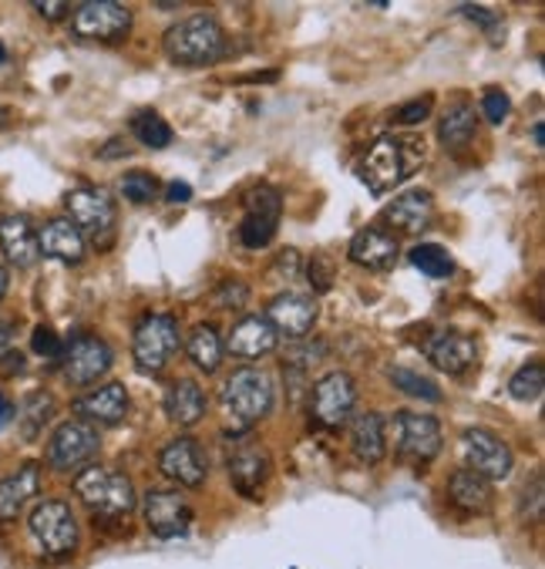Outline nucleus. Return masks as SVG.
I'll list each match as a JSON object with an SVG mask.
<instances>
[{
    "label": "nucleus",
    "mask_w": 545,
    "mask_h": 569,
    "mask_svg": "<svg viewBox=\"0 0 545 569\" xmlns=\"http://www.w3.org/2000/svg\"><path fill=\"white\" fill-rule=\"evenodd\" d=\"M427 116H431V98L424 94V98H417V101L401 104V108L394 111V122H397V126H421Z\"/></svg>",
    "instance_id": "40"
},
{
    "label": "nucleus",
    "mask_w": 545,
    "mask_h": 569,
    "mask_svg": "<svg viewBox=\"0 0 545 569\" xmlns=\"http://www.w3.org/2000/svg\"><path fill=\"white\" fill-rule=\"evenodd\" d=\"M273 476V462H270V451L263 445H240L230 455V482L236 486L240 496L246 499H260L263 486Z\"/></svg>",
    "instance_id": "18"
},
{
    "label": "nucleus",
    "mask_w": 545,
    "mask_h": 569,
    "mask_svg": "<svg viewBox=\"0 0 545 569\" xmlns=\"http://www.w3.org/2000/svg\"><path fill=\"white\" fill-rule=\"evenodd\" d=\"M431 216H434V196L427 189H407L384 209V219L407 237H417L421 230H427Z\"/></svg>",
    "instance_id": "24"
},
{
    "label": "nucleus",
    "mask_w": 545,
    "mask_h": 569,
    "mask_svg": "<svg viewBox=\"0 0 545 569\" xmlns=\"http://www.w3.org/2000/svg\"><path fill=\"white\" fill-rule=\"evenodd\" d=\"M8 61V51H4V44H0V64H4Z\"/></svg>",
    "instance_id": "51"
},
{
    "label": "nucleus",
    "mask_w": 545,
    "mask_h": 569,
    "mask_svg": "<svg viewBox=\"0 0 545 569\" xmlns=\"http://www.w3.org/2000/svg\"><path fill=\"white\" fill-rule=\"evenodd\" d=\"M61 368H64V378L71 385H78V388L94 385L101 375H108V368H112V348H108L104 340L94 333H81L64 348Z\"/></svg>",
    "instance_id": "15"
},
{
    "label": "nucleus",
    "mask_w": 545,
    "mask_h": 569,
    "mask_svg": "<svg viewBox=\"0 0 545 569\" xmlns=\"http://www.w3.org/2000/svg\"><path fill=\"white\" fill-rule=\"evenodd\" d=\"M11 418H14V405H11V401H8L4 395H0V428H4V425H8Z\"/></svg>",
    "instance_id": "47"
},
{
    "label": "nucleus",
    "mask_w": 545,
    "mask_h": 569,
    "mask_svg": "<svg viewBox=\"0 0 545 569\" xmlns=\"http://www.w3.org/2000/svg\"><path fill=\"white\" fill-rule=\"evenodd\" d=\"M74 496L101 519H122L132 516L139 506L135 486L129 476L108 469V466H88L74 476Z\"/></svg>",
    "instance_id": "4"
},
{
    "label": "nucleus",
    "mask_w": 545,
    "mask_h": 569,
    "mask_svg": "<svg viewBox=\"0 0 545 569\" xmlns=\"http://www.w3.org/2000/svg\"><path fill=\"white\" fill-rule=\"evenodd\" d=\"M41 489V466L38 462H28L21 466L14 476H8L0 482V519H14Z\"/></svg>",
    "instance_id": "28"
},
{
    "label": "nucleus",
    "mask_w": 545,
    "mask_h": 569,
    "mask_svg": "<svg viewBox=\"0 0 545 569\" xmlns=\"http://www.w3.org/2000/svg\"><path fill=\"white\" fill-rule=\"evenodd\" d=\"M8 287H11V280H8V270H4V267H0V300H4Z\"/></svg>",
    "instance_id": "49"
},
{
    "label": "nucleus",
    "mask_w": 545,
    "mask_h": 569,
    "mask_svg": "<svg viewBox=\"0 0 545 569\" xmlns=\"http://www.w3.org/2000/svg\"><path fill=\"white\" fill-rule=\"evenodd\" d=\"M119 156H122V142H108L101 152V159H119Z\"/></svg>",
    "instance_id": "48"
},
{
    "label": "nucleus",
    "mask_w": 545,
    "mask_h": 569,
    "mask_svg": "<svg viewBox=\"0 0 545 569\" xmlns=\"http://www.w3.org/2000/svg\"><path fill=\"white\" fill-rule=\"evenodd\" d=\"M54 395L51 391H31L28 398H24V405H21V435L28 438V441H34L41 431H44V425L54 418Z\"/></svg>",
    "instance_id": "32"
},
{
    "label": "nucleus",
    "mask_w": 545,
    "mask_h": 569,
    "mask_svg": "<svg viewBox=\"0 0 545 569\" xmlns=\"http://www.w3.org/2000/svg\"><path fill=\"white\" fill-rule=\"evenodd\" d=\"M74 415L84 418L88 425H108V428L122 425L125 415H129V391H125V385L112 381V385H101V388L81 395L74 401Z\"/></svg>",
    "instance_id": "19"
},
{
    "label": "nucleus",
    "mask_w": 545,
    "mask_h": 569,
    "mask_svg": "<svg viewBox=\"0 0 545 569\" xmlns=\"http://www.w3.org/2000/svg\"><path fill=\"white\" fill-rule=\"evenodd\" d=\"M417 162H424V146L417 139H397V136H381L361 159L357 176L367 186V192L384 196L394 186H401Z\"/></svg>",
    "instance_id": "1"
},
{
    "label": "nucleus",
    "mask_w": 545,
    "mask_h": 569,
    "mask_svg": "<svg viewBox=\"0 0 545 569\" xmlns=\"http://www.w3.org/2000/svg\"><path fill=\"white\" fill-rule=\"evenodd\" d=\"M351 448L361 462L377 466L387 451V421L377 411H364L351 425Z\"/></svg>",
    "instance_id": "26"
},
{
    "label": "nucleus",
    "mask_w": 545,
    "mask_h": 569,
    "mask_svg": "<svg viewBox=\"0 0 545 569\" xmlns=\"http://www.w3.org/2000/svg\"><path fill=\"white\" fill-rule=\"evenodd\" d=\"M394 448L407 462H431L442 451V425L431 415L397 411L394 418Z\"/></svg>",
    "instance_id": "10"
},
{
    "label": "nucleus",
    "mask_w": 545,
    "mask_h": 569,
    "mask_svg": "<svg viewBox=\"0 0 545 569\" xmlns=\"http://www.w3.org/2000/svg\"><path fill=\"white\" fill-rule=\"evenodd\" d=\"M532 139H535V146L542 149V126H535V129H532Z\"/></svg>",
    "instance_id": "50"
},
{
    "label": "nucleus",
    "mask_w": 545,
    "mask_h": 569,
    "mask_svg": "<svg viewBox=\"0 0 545 569\" xmlns=\"http://www.w3.org/2000/svg\"><path fill=\"white\" fill-rule=\"evenodd\" d=\"M182 345L179 333V320L172 313H145L135 327V340H132V355L139 371L145 375H159Z\"/></svg>",
    "instance_id": "5"
},
{
    "label": "nucleus",
    "mask_w": 545,
    "mask_h": 569,
    "mask_svg": "<svg viewBox=\"0 0 545 569\" xmlns=\"http://www.w3.org/2000/svg\"><path fill=\"white\" fill-rule=\"evenodd\" d=\"M475 132H478V116H475V108H472V104H455V108H448V111H445V119H442V126H438V139H442V146L452 149V152L468 149V142L475 139Z\"/></svg>",
    "instance_id": "31"
},
{
    "label": "nucleus",
    "mask_w": 545,
    "mask_h": 569,
    "mask_svg": "<svg viewBox=\"0 0 545 569\" xmlns=\"http://www.w3.org/2000/svg\"><path fill=\"white\" fill-rule=\"evenodd\" d=\"M38 247L44 257L61 260L68 267H78L84 260V237L78 233V226L68 216L48 219L41 230H38Z\"/></svg>",
    "instance_id": "23"
},
{
    "label": "nucleus",
    "mask_w": 545,
    "mask_h": 569,
    "mask_svg": "<svg viewBox=\"0 0 545 569\" xmlns=\"http://www.w3.org/2000/svg\"><path fill=\"white\" fill-rule=\"evenodd\" d=\"M276 345H280V333L273 330V323L266 317H256V313H246L243 320H236L230 330V340H226V348L236 358H250V361L273 355Z\"/></svg>",
    "instance_id": "20"
},
{
    "label": "nucleus",
    "mask_w": 545,
    "mask_h": 569,
    "mask_svg": "<svg viewBox=\"0 0 545 569\" xmlns=\"http://www.w3.org/2000/svg\"><path fill=\"white\" fill-rule=\"evenodd\" d=\"M246 297H250V290L243 283H223V290H220V303L223 307H243Z\"/></svg>",
    "instance_id": "42"
},
{
    "label": "nucleus",
    "mask_w": 545,
    "mask_h": 569,
    "mask_svg": "<svg viewBox=\"0 0 545 569\" xmlns=\"http://www.w3.org/2000/svg\"><path fill=\"white\" fill-rule=\"evenodd\" d=\"M448 496L458 509L465 512H488L492 502H495V492H492V482L482 479L478 472L472 469H458L448 482Z\"/></svg>",
    "instance_id": "29"
},
{
    "label": "nucleus",
    "mask_w": 545,
    "mask_h": 569,
    "mask_svg": "<svg viewBox=\"0 0 545 569\" xmlns=\"http://www.w3.org/2000/svg\"><path fill=\"white\" fill-rule=\"evenodd\" d=\"M101 448L98 428L88 421H64L48 441V466L58 472H71L88 466Z\"/></svg>",
    "instance_id": "11"
},
{
    "label": "nucleus",
    "mask_w": 545,
    "mask_h": 569,
    "mask_svg": "<svg viewBox=\"0 0 545 569\" xmlns=\"http://www.w3.org/2000/svg\"><path fill=\"white\" fill-rule=\"evenodd\" d=\"M542 391H545V371L535 361L518 368L515 378L508 381V395L518 398V401H535V398H542Z\"/></svg>",
    "instance_id": "36"
},
{
    "label": "nucleus",
    "mask_w": 545,
    "mask_h": 569,
    "mask_svg": "<svg viewBox=\"0 0 545 569\" xmlns=\"http://www.w3.org/2000/svg\"><path fill=\"white\" fill-rule=\"evenodd\" d=\"M11 340H14V323L11 320H0V355L11 348Z\"/></svg>",
    "instance_id": "46"
},
{
    "label": "nucleus",
    "mask_w": 545,
    "mask_h": 569,
    "mask_svg": "<svg viewBox=\"0 0 545 569\" xmlns=\"http://www.w3.org/2000/svg\"><path fill=\"white\" fill-rule=\"evenodd\" d=\"M28 529L48 556H71L78 549V519L61 499L38 502L28 516Z\"/></svg>",
    "instance_id": "7"
},
{
    "label": "nucleus",
    "mask_w": 545,
    "mask_h": 569,
    "mask_svg": "<svg viewBox=\"0 0 545 569\" xmlns=\"http://www.w3.org/2000/svg\"><path fill=\"white\" fill-rule=\"evenodd\" d=\"M165 199H169V202H189V199H192V186L182 182V179H172V182L165 186Z\"/></svg>",
    "instance_id": "44"
},
{
    "label": "nucleus",
    "mask_w": 545,
    "mask_h": 569,
    "mask_svg": "<svg viewBox=\"0 0 545 569\" xmlns=\"http://www.w3.org/2000/svg\"><path fill=\"white\" fill-rule=\"evenodd\" d=\"M205 408H209V398H205V391L192 378L175 381L169 388V395H165V415L179 428H192L195 421H202Z\"/></svg>",
    "instance_id": "27"
},
{
    "label": "nucleus",
    "mask_w": 545,
    "mask_h": 569,
    "mask_svg": "<svg viewBox=\"0 0 545 569\" xmlns=\"http://www.w3.org/2000/svg\"><path fill=\"white\" fill-rule=\"evenodd\" d=\"M407 260L414 263V270H421L424 277H434V280H442V277H452V273H455L452 253H448L445 247H438V243H421V247H414Z\"/></svg>",
    "instance_id": "33"
},
{
    "label": "nucleus",
    "mask_w": 545,
    "mask_h": 569,
    "mask_svg": "<svg viewBox=\"0 0 545 569\" xmlns=\"http://www.w3.org/2000/svg\"><path fill=\"white\" fill-rule=\"evenodd\" d=\"M357 405V385L347 371L323 375L310 391V418L323 428H344Z\"/></svg>",
    "instance_id": "9"
},
{
    "label": "nucleus",
    "mask_w": 545,
    "mask_h": 569,
    "mask_svg": "<svg viewBox=\"0 0 545 569\" xmlns=\"http://www.w3.org/2000/svg\"><path fill=\"white\" fill-rule=\"evenodd\" d=\"M31 348H34V355H41V358H48V361H54V358H61L64 355V345H61V337L51 330V327H34V337H31Z\"/></svg>",
    "instance_id": "38"
},
{
    "label": "nucleus",
    "mask_w": 545,
    "mask_h": 569,
    "mask_svg": "<svg viewBox=\"0 0 545 569\" xmlns=\"http://www.w3.org/2000/svg\"><path fill=\"white\" fill-rule=\"evenodd\" d=\"M424 355L434 368L445 371V375H465L478 361L475 337H468L462 330H434L424 345Z\"/></svg>",
    "instance_id": "16"
},
{
    "label": "nucleus",
    "mask_w": 545,
    "mask_h": 569,
    "mask_svg": "<svg viewBox=\"0 0 545 569\" xmlns=\"http://www.w3.org/2000/svg\"><path fill=\"white\" fill-rule=\"evenodd\" d=\"M159 469H162L165 479H172V482H179L185 489L205 486V476H209L202 448H199L195 438H172L159 455Z\"/></svg>",
    "instance_id": "17"
},
{
    "label": "nucleus",
    "mask_w": 545,
    "mask_h": 569,
    "mask_svg": "<svg viewBox=\"0 0 545 569\" xmlns=\"http://www.w3.org/2000/svg\"><path fill=\"white\" fill-rule=\"evenodd\" d=\"M142 512L155 539H182L192 529V506L175 489H152L142 499Z\"/></svg>",
    "instance_id": "14"
},
{
    "label": "nucleus",
    "mask_w": 545,
    "mask_h": 569,
    "mask_svg": "<svg viewBox=\"0 0 545 569\" xmlns=\"http://www.w3.org/2000/svg\"><path fill=\"white\" fill-rule=\"evenodd\" d=\"M68 219L78 226V233L94 240V247H108L115 237V202L104 189H74L68 192Z\"/></svg>",
    "instance_id": "8"
},
{
    "label": "nucleus",
    "mask_w": 545,
    "mask_h": 569,
    "mask_svg": "<svg viewBox=\"0 0 545 569\" xmlns=\"http://www.w3.org/2000/svg\"><path fill=\"white\" fill-rule=\"evenodd\" d=\"M276 388L266 371L243 368L223 385V408H226V428L233 435L250 431L256 421H263L273 411Z\"/></svg>",
    "instance_id": "3"
},
{
    "label": "nucleus",
    "mask_w": 545,
    "mask_h": 569,
    "mask_svg": "<svg viewBox=\"0 0 545 569\" xmlns=\"http://www.w3.org/2000/svg\"><path fill=\"white\" fill-rule=\"evenodd\" d=\"M119 189H122L125 202H132V206H149V202L159 196V182H155V176H152V172H142V169H135V172L122 176Z\"/></svg>",
    "instance_id": "37"
},
{
    "label": "nucleus",
    "mask_w": 545,
    "mask_h": 569,
    "mask_svg": "<svg viewBox=\"0 0 545 569\" xmlns=\"http://www.w3.org/2000/svg\"><path fill=\"white\" fill-rule=\"evenodd\" d=\"M280 212H283V199L273 186H256L246 196V216L240 222V243L246 250H263L273 243L276 230H280Z\"/></svg>",
    "instance_id": "12"
},
{
    "label": "nucleus",
    "mask_w": 545,
    "mask_h": 569,
    "mask_svg": "<svg viewBox=\"0 0 545 569\" xmlns=\"http://www.w3.org/2000/svg\"><path fill=\"white\" fill-rule=\"evenodd\" d=\"M132 136L152 152L172 146V129L165 126V119L159 116V111H139V116L132 119Z\"/></svg>",
    "instance_id": "34"
},
{
    "label": "nucleus",
    "mask_w": 545,
    "mask_h": 569,
    "mask_svg": "<svg viewBox=\"0 0 545 569\" xmlns=\"http://www.w3.org/2000/svg\"><path fill=\"white\" fill-rule=\"evenodd\" d=\"M162 48H165V58L182 68L215 64L226 51V31L212 14H192L165 31Z\"/></svg>",
    "instance_id": "2"
},
{
    "label": "nucleus",
    "mask_w": 545,
    "mask_h": 569,
    "mask_svg": "<svg viewBox=\"0 0 545 569\" xmlns=\"http://www.w3.org/2000/svg\"><path fill=\"white\" fill-rule=\"evenodd\" d=\"M0 247H4V257L14 267H34L38 257H41L34 222L28 216H21V212L0 219Z\"/></svg>",
    "instance_id": "25"
},
{
    "label": "nucleus",
    "mask_w": 545,
    "mask_h": 569,
    "mask_svg": "<svg viewBox=\"0 0 545 569\" xmlns=\"http://www.w3.org/2000/svg\"><path fill=\"white\" fill-rule=\"evenodd\" d=\"M306 277H310V283H313V290L316 293H326L334 287V270H331V263L326 260H310V267H306Z\"/></svg>",
    "instance_id": "41"
},
{
    "label": "nucleus",
    "mask_w": 545,
    "mask_h": 569,
    "mask_svg": "<svg viewBox=\"0 0 545 569\" xmlns=\"http://www.w3.org/2000/svg\"><path fill=\"white\" fill-rule=\"evenodd\" d=\"M391 385H394L401 395L421 398V401H427V405H438V401H442V388L434 385L431 378L411 371V368H394V371H391Z\"/></svg>",
    "instance_id": "35"
},
{
    "label": "nucleus",
    "mask_w": 545,
    "mask_h": 569,
    "mask_svg": "<svg viewBox=\"0 0 545 569\" xmlns=\"http://www.w3.org/2000/svg\"><path fill=\"white\" fill-rule=\"evenodd\" d=\"M482 108H485V119H488L492 126H502V122L508 119V111H512V101H508V94H505V91L492 88V91H485Z\"/></svg>",
    "instance_id": "39"
},
{
    "label": "nucleus",
    "mask_w": 545,
    "mask_h": 569,
    "mask_svg": "<svg viewBox=\"0 0 545 569\" xmlns=\"http://www.w3.org/2000/svg\"><path fill=\"white\" fill-rule=\"evenodd\" d=\"M458 14H468V18H472V21H478L482 28H498L495 14H488L485 8H458Z\"/></svg>",
    "instance_id": "45"
},
{
    "label": "nucleus",
    "mask_w": 545,
    "mask_h": 569,
    "mask_svg": "<svg viewBox=\"0 0 545 569\" xmlns=\"http://www.w3.org/2000/svg\"><path fill=\"white\" fill-rule=\"evenodd\" d=\"M185 351L192 358V365L202 371V375H215L223 365V355H226V345H223V337L220 330H215L212 323H199L189 340H185Z\"/></svg>",
    "instance_id": "30"
},
{
    "label": "nucleus",
    "mask_w": 545,
    "mask_h": 569,
    "mask_svg": "<svg viewBox=\"0 0 545 569\" xmlns=\"http://www.w3.org/2000/svg\"><path fill=\"white\" fill-rule=\"evenodd\" d=\"M462 459L468 462L472 472H478L488 482H502L512 472V451L508 445L485 431V428H468L462 431Z\"/></svg>",
    "instance_id": "13"
},
{
    "label": "nucleus",
    "mask_w": 545,
    "mask_h": 569,
    "mask_svg": "<svg viewBox=\"0 0 545 569\" xmlns=\"http://www.w3.org/2000/svg\"><path fill=\"white\" fill-rule=\"evenodd\" d=\"M270 323L276 333H286V337H306L316 323V300L306 297V293H283L270 303L266 310Z\"/></svg>",
    "instance_id": "22"
},
{
    "label": "nucleus",
    "mask_w": 545,
    "mask_h": 569,
    "mask_svg": "<svg viewBox=\"0 0 545 569\" xmlns=\"http://www.w3.org/2000/svg\"><path fill=\"white\" fill-rule=\"evenodd\" d=\"M34 11H38V14H44L48 21H61V18H68V14H71V8H68V4H51V0H38Z\"/></svg>",
    "instance_id": "43"
},
{
    "label": "nucleus",
    "mask_w": 545,
    "mask_h": 569,
    "mask_svg": "<svg viewBox=\"0 0 545 569\" xmlns=\"http://www.w3.org/2000/svg\"><path fill=\"white\" fill-rule=\"evenodd\" d=\"M347 253H351V260L357 267H367L374 273H384V270H391L397 263L401 247H397V240L387 230H381V226H364L361 233H354Z\"/></svg>",
    "instance_id": "21"
},
{
    "label": "nucleus",
    "mask_w": 545,
    "mask_h": 569,
    "mask_svg": "<svg viewBox=\"0 0 545 569\" xmlns=\"http://www.w3.org/2000/svg\"><path fill=\"white\" fill-rule=\"evenodd\" d=\"M71 31L78 41L91 44H122L132 34V11L112 0H88V4L74 8Z\"/></svg>",
    "instance_id": "6"
}]
</instances>
